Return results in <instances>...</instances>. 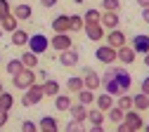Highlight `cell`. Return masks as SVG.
<instances>
[{"instance_id":"6da1fadb","label":"cell","mask_w":149,"mask_h":132,"mask_svg":"<svg viewBox=\"0 0 149 132\" xmlns=\"http://www.w3.org/2000/svg\"><path fill=\"white\" fill-rule=\"evenodd\" d=\"M29 50L33 52V54H45L47 52V47H50V38L45 35V33H31V38H29Z\"/></svg>"},{"instance_id":"7a4b0ae2","label":"cell","mask_w":149,"mask_h":132,"mask_svg":"<svg viewBox=\"0 0 149 132\" xmlns=\"http://www.w3.org/2000/svg\"><path fill=\"white\" fill-rule=\"evenodd\" d=\"M43 83H33L29 90H24V97H22V104L24 106H36L43 102Z\"/></svg>"},{"instance_id":"3957f363","label":"cell","mask_w":149,"mask_h":132,"mask_svg":"<svg viewBox=\"0 0 149 132\" xmlns=\"http://www.w3.org/2000/svg\"><path fill=\"white\" fill-rule=\"evenodd\" d=\"M33 83H38V78H36V68H24L19 75H14V78H12V85L17 90H29Z\"/></svg>"},{"instance_id":"277c9868","label":"cell","mask_w":149,"mask_h":132,"mask_svg":"<svg viewBox=\"0 0 149 132\" xmlns=\"http://www.w3.org/2000/svg\"><path fill=\"white\" fill-rule=\"evenodd\" d=\"M50 47H54L57 52H64L69 47H73V40H71V33H54L50 38Z\"/></svg>"},{"instance_id":"5b68a950","label":"cell","mask_w":149,"mask_h":132,"mask_svg":"<svg viewBox=\"0 0 149 132\" xmlns=\"http://www.w3.org/2000/svg\"><path fill=\"white\" fill-rule=\"evenodd\" d=\"M102 85V75H97L92 68H83V87L85 90H92V92H97Z\"/></svg>"},{"instance_id":"8992f818","label":"cell","mask_w":149,"mask_h":132,"mask_svg":"<svg viewBox=\"0 0 149 132\" xmlns=\"http://www.w3.org/2000/svg\"><path fill=\"white\" fill-rule=\"evenodd\" d=\"M123 123L133 130V132H140L142 127H144V120H142V116H140V111H135V109H130V111H125V116H123Z\"/></svg>"},{"instance_id":"52a82bcc","label":"cell","mask_w":149,"mask_h":132,"mask_svg":"<svg viewBox=\"0 0 149 132\" xmlns=\"http://www.w3.org/2000/svg\"><path fill=\"white\" fill-rule=\"evenodd\" d=\"M104 40H107V45H109V47L118 50V47H123V45L128 43V38H125V33H123L121 28H114V31H109V33L104 35Z\"/></svg>"},{"instance_id":"ba28073f","label":"cell","mask_w":149,"mask_h":132,"mask_svg":"<svg viewBox=\"0 0 149 132\" xmlns=\"http://www.w3.org/2000/svg\"><path fill=\"white\" fill-rule=\"evenodd\" d=\"M95 57H97V59H100L104 66H111V64L116 62V50L109 47V45H100L97 52H95Z\"/></svg>"},{"instance_id":"9c48e42d","label":"cell","mask_w":149,"mask_h":132,"mask_svg":"<svg viewBox=\"0 0 149 132\" xmlns=\"http://www.w3.org/2000/svg\"><path fill=\"white\" fill-rule=\"evenodd\" d=\"M83 31H85V35L90 38V40H95V43L104 40V35H107V31H104V26H102L100 21H95V24H85Z\"/></svg>"},{"instance_id":"30bf717a","label":"cell","mask_w":149,"mask_h":132,"mask_svg":"<svg viewBox=\"0 0 149 132\" xmlns=\"http://www.w3.org/2000/svg\"><path fill=\"white\" fill-rule=\"evenodd\" d=\"M78 59H81V54H78V50H73V47L59 52V64L66 66V68H73V66L78 64Z\"/></svg>"},{"instance_id":"8fae6325","label":"cell","mask_w":149,"mask_h":132,"mask_svg":"<svg viewBox=\"0 0 149 132\" xmlns=\"http://www.w3.org/2000/svg\"><path fill=\"white\" fill-rule=\"evenodd\" d=\"M135 50V54H147L149 52V33H137L133 38V45H130Z\"/></svg>"},{"instance_id":"7c38bea8","label":"cell","mask_w":149,"mask_h":132,"mask_svg":"<svg viewBox=\"0 0 149 132\" xmlns=\"http://www.w3.org/2000/svg\"><path fill=\"white\" fill-rule=\"evenodd\" d=\"M100 24L104 26V31H114V28H118V12H102Z\"/></svg>"},{"instance_id":"4fadbf2b","label":"cell","mask_w":149,"mask_h":132,"mask_svg":"<svg viewBox=\"0 0 149 132\" xmlns=\"http://www.w3.org/2000/svg\"><path fill=\"white\" fill-rule=\"evenodd\" d=\"M135 57H137L135 50H133V47H128V45H123V47L116 50V62H121V64H125V66H128V64H133V62H135Z\"/></svg>"},{"instance_id":"5bb4252c","label":"cell","mask_w":149,"mask_h":132,"mask_svg":"<svg viewBox=\"0 0 149 132\" xmlns=\"http://www.w3.org/2000/svg\"><path fill=\"white\" fill-rule=\"evenodd\" d=\"M38 132H59V123L54 116H43L38 120Z\"/></svg>"},{"instance_id":"9a60e30c","label":"cell","mask_w":149,"mask_h":132,"mask_svg":"<svg viewBox=\"0 0 149 132\" xmlns=\"http://www.w3.org/2000/svg\"><path fill=\"white\" fill-rule=\"evenodd\" d=\"M12 14L17 17V21H29L31 14H33V10H31L29 3H19L17 7H12Z\"/></svg>"},{"instance_id":"2e32d148","label":"cell","mask_w":149,"mask_h":132,"mask_svg":"<svg viewBox=\"0 0 149 132\" xmlns=\"http://www.w3.org/2000/svg\"><path fill=\"white\" fill-rule=\"evenodd\" d=\"M114 80L118 83V87H121L123 92H128V90H130V85H133V75H130L125 68H121V66H118V73H116V78H114Z\"/></svg>"},{"instance_id":"e0dca14e","label":"cell","mask_w":149,"mask_h":132,"mask_svg":"<svg viewBox=\"0 0 149 132\" xmlns=\"http://www.w3.org/2000/svg\"><path fill=\"white\" fill-rule=\"evenodd\" d=\"M114 99H116V97H111V94H107V92H100L97 97H95V106H97L100 111L107 113L111 106H114Z\"/></svg>"},{"instance_id":"ac0fdd59","label":"cell","mask_w":149,"mask_h":132,"mask_svg":"<svg viewBox=\"0 0 149 132\" xmlns=\"http://www.w3.org/2000/svg\"><path fill=\"white\" fill-rule=\"evenodd\" d=\"M52 31L54 33H69V14H57L52 19Z\"/></svg>"},{"instance_id":"d6986e66","label":"cell","mask_w":149,"mask_h":132,"mask_svg":"<svg viewBox=\"0 0 149 132\" xmlns=\"http://www.w3.org/2000/svg\"><path fill=\"white\" fill-rule=\"evenodd\" d=\"M69 113H71V120H78V123L88 120V106H83V104H71Z\"/></svg>"},{"instance_id":"ffe728a7","label":"cell","mask_w":149,"mask_h":132,"mask_svg":"<svg viewBox=\"0 0 149 132\" xmlns=\"http://www.w3.org/2000/svg\"><path fill=\"white\" fill-rule=\"evenodd\" d=\"M104 120H107V113L104 111H100L97 106L88 109V123L90 125H104Z\"/></svg>"},{"instance_id":"44dd1931","label":"cell","mask_w":149,"mask_h":132,"mask_svg":"<svg viewBox=\"0 0 149 132\" xmlns=\"http://www.w3.org/2000/svg\"><path fill=\"white\" fill-rule=\"evenodd\" d=\"M59 92H62V87H59L57 80H52V78H45L43 80V94H45V97H57Z\"/></svg>"},{"instance_id":"7402d4cb","label":"cell","mask_w":149,"mask_h":132,"mask_svg":"<svg viewBox=\"0 0 149 132\" xmlns=\"http://www.w3.org/2000/svg\"><path fill=\"white\" fill-rule=\"evenodd\" d=\"M0 28H3V33H14L17 28H19V21H17L14 14H10L5 19H0Z\"/></svg>"},{"instance_id":"603a6c76","label":"cell","mask_w":149,"mask_h":132,"mask_svg":"<svg viewBox=\"0 0 149 132\" xmlns=\"http://www.w3.org/2000/svg\"><path fill=\"white\" fill-rule=\"evenodd\" d=\"M14 106V97H12V92H0V113H10Z\"/></svg>"},{"instance_id":"cb8c5ba5","label":"cell","mask_w":149,"mask_h":132,"mask_svg":"<svg viewBox=\"0 0 149 132\" xmlns=\"http://www.w3.org/2000/svg\"><path fill=\"white\" fill-rule=\"evenodd\" d=\"M83 90V75H71V78H66V92L69 94H76Z\"/></svg>"},{"instance_id":"d4e9b609","label":"cell","mask_w":149,"mask_h":132,"mask_svg":"<svg viewBox=\"0 0 149 132\" xmlns=\"http://www.w3.org/2000/svg\"><path fill=\"white\" fill-rule=\"evenodd\" d=\"M76 97H78V104H83V106H92L97 94L92 92V90H85V87H83L81 92H76Z\"/></svg>"},{"instance_id":"484cf974","label":"cell","mask_w":149,"mask_h":132,"mask_svg":"<svg viewBox=\"0 0 149 132\" xmlns=\"http://www.w3.org/2000/svg\"><path fill=\"white\" fill-rule=\"evenodd\" d=\"M29 38H31V33H26V31H22V28H17V31L12 33V45H14V47H24V45L29 43Z\"/></svg>"},{"instance_id":"4316f807","label":"cell","mask_w":149,"mask_h":132,"mask_svg":"<svg viewBox=\"0 0 149 132\" xmlns=\"http://www.w3.org/2000/svg\"><path fill=\"white\" fill-rule=\"evenodd\" d=\"M83 26H85V21L81 14H69V33H78V31H83Z\"/></svg>"},{"instance_id":"83f0119b","label":"cell","mask_w":149,"mask_h":132,"mask_svg":"<svg viewBox=\"0 0 149 132\" xmlns=\"http://www.w3.org/2000/svg\"><path fill=\"white\" fill-rule=\"evenodd\" d=\"M5 71L12 75V78H14V75H19V73L24 71V64H22V59H19V57H17V59H10V62L5 64Z\"/></svg>"},{"instance_id":"f1b7e54d","label":"cell","mask_w":149,"mask_h":132,"mask_svg":"<svg viewBox=\"0 0 149 132\" xmlns=\"http://www.w3.org/2000/svg\"><path fill=\"white\" fill-rule=\"evenodd\" d=\"M123 116H125V111H123V109H118L116 104H114V106H111V109L107 111V118H109L111 123H114V125H118V123H123Z\"/></svg>"},{"instance_id":"f546056e","label":"cell","mask_w":149,"mask_h":132,"mask_svg":"<svg viewBox=\"0 0 149 132\" xmlns=\"http://www.w3.org/2000/svg\"><path fill=\"white\" fill-rule=\"evenodd\" d=\"M133 109H135V111H140V113H142V111H147V109H149V97H147V94H142V92H140V94H135V97H133Z\"/></svg>"},{"instance_id":"4dcf8cb0","label":"cell","mask_w":149,"mask_h":132,"mask_svg":"<svg viewBox=\"0 0 149 132\" xmlns=\"http://www.w3.org/2000/svg\"><path fill=\"white\" fill-rule=\"evenodd\" d=\"M54 109H57V111H69L71 109V97L59 92L57 97H54Z\"/></svg>"},{"instance_id":"1f68e13d","label":"cell","mask_w":149,"mask_h":132,"mask_svg":"<svg viewBox=\"0 0 149 132\" xmlns=\"http://www.w3.org/2000/svg\"><path fill=\"white\" fill-rule=\"evenodd\" d=\"M19 59H22L24 68H36V66H38V54H33L31 50H29V52H24V54L19 57Z\"/></svg>"},{"instance_id":"d6a6232c","label":"cell","mask_w":149,"mask_h":132,"mask_svg":"<svg viewBox=\"0 0 149 132\" xmlns=\"http://www.w3.org/2000/svg\"><path fill=\"white\" fill-rule=\"evenodd\" d=\"M102 87H104L107 94H111V97H118V94H123V90L118 87L116 80H107V83H102Z\"/></svg>"},{"instance_id":"836d02e7","label":"cell","mask_w":149,"mask_h":132,"mask_svg":"<svg viewBox=\"0 0 149 132\" xmlns=\"http://www.w3.org/2000/svg\"><path fill=\"white\" fill-rule=\"evenodd\" d=\"M100 17H102L100 10L90 7V10H85V14H83V21H85V24H95V21H100Z\"/></svg>"},{"instance_id":"e575fe53","label":"cell","mask_w":149,"mask_h":132,"mask_svg":"<svg viewBox=\"0 0 149 132\" xmlns=\"http://www.w3.org/2000/svg\"><path fill=\"white\" fill-rule=\"evenodd\" d=\"M118 109H123V111H130L133 109V97H130V94H118V104H116Z\"/></svg>"},{"instance_id":"d590c367","label":"cell","mask_w":149,"mask_h":132,"mask_svg":"<svg viewBox=\"0 0 149 132\" xmlns=\"http://www.w3.org/2000/svg\"><path fill=\"white\" fill-rule=\"evenodd\" d=\"M121 0H102V12H118Z\"/></svg>"},{"instance_id":"8d00e7d4","label":"cell","mask_w":149,"mask_h":132,"mask_svg":"<svg viewBox=\"0 0 149 132\" xmlns=\"http://www.w3.org/2000/svg\"><path fill=\"white\" fill-rule=\"evenodd\" d=\"M88 127L83 125V123H78V120H69L66 123V127H64V132H85Z\"/></svg>"},{"instance_id":"74e56055","label":"cell","mask_w":149,"mask_h":132,"mask_svg":"<svg viewBox=\"0 0 149 132\" xmlns=\"http://www.w3.org/2000/svg\"><path fill=\"white\" fill-rule=\"evenodd\" d=\"M116 73H118V66H114V64H111V66H107V71L102 73V83L114 80V78H116Z\"/></svg>"},{"instance_id":"f35d334b","label":"cell","mask_w":149,"mask_h":132,"mask_svg":"<svg viewBox=\"0 0 149 132\" xmlns=\"http://www.w3.org/2000/svg\"><path fill=\"white\" fill-rule=\"evenodd\" d=\"M12 14V5H10V0H0V19H5Z\"/></svg>"},{"instance_id":"ab89813d","label":"cell","mask_w":149,"mask_h":132,"mask_svg":"<svg viewBox=\"0 0 149 132\" xmlns=\"http://www.w3.org/2000/svg\"><path fill=\"white\" fill-rule=\"evenodd\" d=\"M22 132H38V123H33V120H22Z\"/></svg>"},{"instance_id":"60d3db41","label":"cell","mask_w":149,"mask_h":132,"mask_svg":"<svg viewBox=\"0 0 149 132\" xmlns=\"http://www.w3.org/2000/svg\"><path fill=\"white\" fill-rule=\"evenodd\" d=\"M140 92H142V94H147V97H149V75H147V78H142V85H140Z\"/></svg>"},{"instance_id":"b9f144b4","label":"cell","mask_w":149,"mask_h":132,"mask_svg":"<svg viewBox=\"0 0 149 132\" xmlns=\"http://www.w3.org/2000/svg\"><path fill=\"white\" fill-rule=\"evenodd\" d=\"M40 5H43L45 10H50V7H54V5H57V0H40Z\"/></svg>"},{"instance_id":"7bdbcfd3","label":"cell","mask_w":149,"mask_h":132,"mask_svg":"<svg viewBox=\"0 0 149 132\" xmlns=\"http://www.w3.org/2000/svg\"><path fill=\"white\" fill-rule=\"evenodd\" d=\"M7 120H10V113H0V127H5Z\"/></svg>"},{"instance_id":"ee69618b","label":"cell","mask_w":149,"mask_h":132,"mask_svg":"<svg viewBox=\"0 0 149 132\" xmlns=\"http://www.w3.org/2000/svg\"><path fill=\"white\" fill-rule=\"evenodd\" d=\"M116 132H133V130H130L125 123H118V125H116Z\"/></svg>"},{"instance_id":"f6af8a7d","label":"cell","mask_w":149,"mask_h":132,"mask_svg":"<svg viewBox=\"0 0 149 132\" xmlns=\"http://www.w3.org/2000/svg\"><path fill=\"white\" fill-rule=\"evenodd\" d=\"M85 132H104V127H102V125H90Z\"/></svg>"},{"instance_id":"bcb514c9","label":"cell","mask_w":149,"mask_h":132,"mask_svg":"<svg viewBox=\"0 0 149 132\" xmlns=\"http://www.w3.org/2000/svg\"><path fill=\"white\" fill-rule=\"evenodd\" d=\"M36 78H43V80H45V78H47V71H45V68H40V71H36Z\"/></svg>"},{"instance_id":"7dc6e473","label":"cell","mask_w":149,"mask_h":132,"mask_svg":"<svg viewBox=\"0 0 149 132\" xmlns=\"http://www.w3.org/2000/svg\"><path fill=\"white\" fill-rule=\"evenodd\" d=\"M142 21H144V24H149V7H147V10H142Z\"/></svg>"},{"instance_id":"c3c4849f","label":"cell","mask_w":149,"mask_h":132,"mask_svg":"<svg viewBox=\"0 0 149 132\" xmlns=\"http://www.w3.org/2000/svg\"><path fill=\"white\" fill-rule=\"evenodd\" d=\"M137 5H140V10H147L149 7V0H137Z\"/></svg>"},{"instance_id":"681fc988","label":"cell","mask_w":149,"mask_h":132,"mask_svg":"<svg viewBox=\"0 0 149 132\" xmlns=\"http://www.w3.org/2000/svg\"><path fill=\"white\" fill-rule=\"evenodd\" d=\"M144 66H147V68H149V52H147V54H144Z\"/></svg>"},{"instance_id":"f907efd6","label":"cell","mask_w":149,"mask_h":132,"mask_svg":"<svg viewBox=\"0 0 149 132\" xmlns=\"http://www.w3.org/2000/svg\"><path fill=\"white\" fill-rule=\"evenodd\" d=\"M71 3H76V5H81V3H85V0H71Z\"/></svg>"},{"instance_id":"816d5d0a","label":"cell","mask_w":149,"mask_h":132,"mask_svg":"<svg viewBox=\"0 0 149 132\" xmlns=\"http://www.w3.org/2000/svg\"><path fill=\"white\" fill-rule=\"evenodd\" d=\"M142 130H144V132H149V125H144V127H142Z\"/></svg>"},{"instance_id":"f5cc1de1","label":"cell","mask_w":149,"mask_h":132,"mask_svg":"<svg viewBox=\"0 0 149 132\" xmlns=\"http://www.w3.org/2000/svg\"><path fill=\"white\" fill-rule=\"evenodd\" d=\"M0 38H3V28H0Z\"/></svg>"},{"instance_id":"db71d44e","label":"cell","mask_w":149,"mask_h":132,"mask_svg":"<svg viewBox=\"0 0 149 132\" xmlns=\"http://www.w3.org/2000/svg\"><path fill=\"white\" fill-rule=\"evenodd\" d=\"M0 92H3V83H0Z\"/></svg>"},{"instance_id":"11a10c76","label":"cell","mask_w":149,"mask_h":132,"mask_svg":"<svg viewBox=\"0 0 149 132\" xmlns=\"http://www.w3.org/2000/svg\"><path fill=\"white\" fill-rule=\"evenodd\" d=\"M0 62H3V54H0Z\"/></svg>"}]
</instances>
